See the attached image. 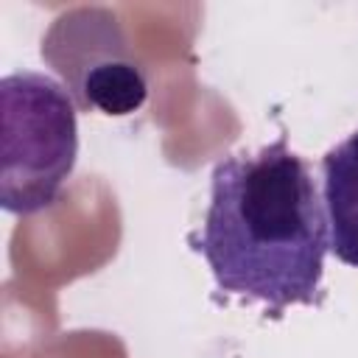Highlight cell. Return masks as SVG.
<instances>
[{
  "label": "cell",
  "mask_w": 358,
  "mask_h": 358,
  "mask_svg": "<svg viewBox=\"0 0 358 358\" xmlns=\"http://www.w3.org/2000/svg\"><path fill=\"white\" fill-rule=\"evenodd\" d=\"M187 243L218 294L263 302L274 319L291 305L324 302V204L308 159L288 148L285 134L215 162L204 221Z\"/></svg>",
  "instance_id": "6da1fadb"
},
{
  "label": "cell",
  "mask_w": 358,
  "mask_h": 358,
  "mask_svg": "<svg viewBox=\"0 0 358 358\" xmlns=\"http://www.w3.org/2000/svg\"><path fill=\"white\" fill-rule=\"evenodd\" d=\"M78 157V106L56 78L17 70L0 81V204L50 210Z\"/></svg>",
  "instance_id": "7a4b0ae2"
},
{
  "label": "cell",
  "mask_w": 358,
  "mask_h": 358,
  "mask_svg": "<svg viewBox=\"0 0 358 358\" xmlns=\"http://www.w3.org/2000/svg\"><path fill=\"white\" fill-rule=\"evenodd\" d=\"M42 59L62 76L81 112L123 117L145 103V73L109 8L81 6L56 17L42 39Z\"/></svg>",
  "instance_id": "3957f363"
},
{
  "label": "cell",
  "mask_w": 358,
  "mask_h": 358,
  "mask_svg": "<svg viewBox=\"0 0 358 358\" xmlns=\"http://www.w3.org/2000/svg\"><path fill=\"white\" fill-rule=\"evenodd\" d=\"M322 204L330 252L358 268V131L322 157Z\"/></svg>",
  "instance_id": "277c9868"
}]
</instances>
